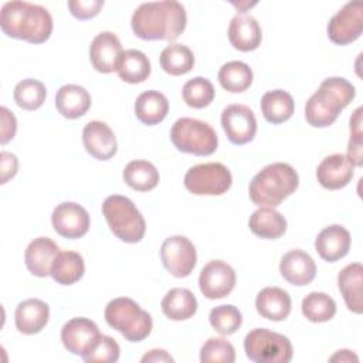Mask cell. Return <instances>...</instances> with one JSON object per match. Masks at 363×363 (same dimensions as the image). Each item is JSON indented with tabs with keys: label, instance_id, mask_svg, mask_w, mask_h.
Instances as JSON below:
<instances>
[{
	"label": "cell",
	"instance_id": "cell-23",
	"mask_svg": "<svg viewBox=\"0 0 363 363\" xmlns=\"http://www.w3.org/2000/svg\"><path fill=\"white\" fill-rule=\"evenodd\" d=\"M228 40L235 50L247 52L258 48L262 40V31L254 17L235 14L228 26Z\"/></svg>",
	"mask_w": 363,
	"mask_h": 363
},
{
	"label": "cell",
	"instance_id": "cell-41",
	"mask_svg": "<svg viewBox=\"0 0 363 363\" xmlns=\"http://www.w3.org/2000/svg\"><path fill=\"white\" fill-rule=\"evenodd\" d=\"M121 347L118 342L106 335H101L91 352L84 357L86 363H113L118 362Z\"/></svg>",
	"mask_w": 363,
	"mask_h": 363
},
{
	"label": "cell",
	"instance_id": "cell-37",
	"mask_svg": "<svg viewBox=\"0 0 363 363\" xmlns=\"http://www.w3.org/2000/svg\"><path fill=\"white\" fill-rule=\"evenodd\" d=\"M14 102L26 111L38 109L47 96L45 85L34 78H26L14 86Z\"/></svg>",
	"mask_w": 363,
	"mask_h": 363
},
{
	"label": "cell",
	"instance_id": "cell-30",
	"mask_svg": "<svg viewBox=\"0 0 363 363\" xmlns=\"http://www.w3.org/2000/svg\"><path fill=\"white\" fill-rule=\"evenodd\" d=\"M167 112L169 101L159 91H145L135 101V115L145 125H156L162 122Z\"/></svg>",
	"mask_w": 363,
	"mask_h": 363
},
{
	"label": "cell",
	"instance_id": "cell-20",
	"mask_svg": "<svg viewBox=\"0 0 363 363\" xmlns=\"http://www.w3.org/2000/svg\"><path fill=\"white\" fill-rule=\"evenodd\" d=\"M350 233L339 224L325 227L315 238V250L328 262H336L350 250Z\"/></svg>",
	"mask_w": 363,
	"mask_h": 363
},
{
	"label": "cell",
	"instance_id": "cell-9",
	"mask_svg": "<svg viewBox=\"0 0 363 363\" xmlns=\"http://www.w3.org/2000/svg\"><path fill=\"white\" fill-rule=\"evenodd\" d=\"M231 184V172L218 162L196 164L184 174V187L196 196H221Z\"/></svg>",
	"mask_w": 363,
	"mask_h": 363
},
{
	"label": "cell",
	"instance_id": "cell-14",
	"mask_svg": "<svg viewBox=\"0 0 363 363\" xmlns=\"http://www.w3.org/2000/svg\"><path fill=\"white\" fill-rule=\"evenodd\" d=\"M99 336L98 325L88 318H72L61 329L64 347L82 359L91 352Z\"/></svg>",
	"mask_w": 363,
	"mask_h": 363
},
{
	"label": "cell",
	"instance_id": "cell-13",
	"mask_svg": "<svg viewBox=\"0 0 363 363\" xmlns=\"http://www.w3.org/2000/svg\"><path fill=\"white\" fill-rule=\"evenodd\" d=\"M221 126L234 145L251 142L257 133V119L254 112L242 104H231L221 112Z\"/></svg>",
	"mask_w": 363,
	"mask_h": 363
},
{
	"label": "cell",
	"instance_id": "cell-17",
	"mask_svg": "<svg viewBox=\"0 0 363 363\" xmlns=\"http://www.w3.org/2000/svg\"><path fill=\"white\" fill-rule=\"evenodd\" d=\"M82 143L85 150L98 160H109L118 150L113 130L102 121H91L84 126Z\"/></svg>",
	"mask_w": 363,
	"mask_h": 363
},
{
	"label": "cell",
	"instance_id": "cell-16",
	"mask_svg": "<svg viewBox=\"0 0 363 363\" xmlns=\"http://www.w3.org/2000/svg\"><path fill=\"white\" fill-rule=\"evenodd\" d=\"M122 52V44L112 31H102L96 34L89 45L91 64L102 74L116 71Z\"/></svg>",
	"mask_w": 363,
	"mask_h": 363
},
{
	"label": "cell",
	"instance_id": "cell-2",
	"mask_svg": "<svg viewBox=\"0 0 363 363\" xmlns=\"http://www.w3.org/2000/svg\"><path fill=\"white\" fill-rule=\"evenodd\" d=\"M0 27L1 31L11 38L41 44L47 41L52 33V17L50 11L40 4L13 0L1 6Z\"/></svg>",
	"mask_w": 363,
	"mask_h": 363
},
{
	"label": "cell",
	"instance_id": "cell-10",
	"mask_svg": "<svg viewBox=\"0 0 363 363\" xmlns=\"http://www.w3.org/2000/svg\"><path fill=\"white\" fill-rule=\"evenodd\" d=\"M160 258L164 268L176 278L191 274L197 262V252L193 242L184 235H170L160 247Z\"/></svg>",
	"mask_w": 363,
	"mask_h": 363
},
{
	"label": "cell",
	"instance_id": "cell-31",
	"mask_svg": "<svg viewBox=\"0 0 363 363\" xmlns=\"http://www.w3.org/2000/svg\"><path fill=\"white\" fill-rule=\"evenodd\" d=\"M85 264L82 257L75 251H60L54 258L50 275L57 284L72 285L82 278Z\"/></svg>",
	"mask_w": 363,
	"mask_h": 363
},
{
	"label": "cell",
	"instance_id": "cell-47",
	"mask_svg": "<svg viewBox=\"0 0 363 363\" xmlns=\"http://www.w3.org/2000/svg\"><path fill=\"white\" fill-rule=\"evenodd\" d=\"M330 362H359V357L352 352V350H347V349H342V350H337L330 359Z\"/></svg>",
	"mask_w": 363,
	"mask_h": 363
},
{
	"label": "cell",
	"instance_id": "cell-36",
	"mask_svg": "<svg viewBox=\"0 0 363 363\" xmlns=\"http://www.w3.org/2000/svg\"><path fill=\"white\" fill-rule=\"evenodd\" d=\"M301 308L303 316L315 323L328 322L336 313V302L333 301V298L325 292L318 291L308 294L302 299Z\"/></svg>",
	"mask_w": 363,
	"mask_h": 363
},
{
	"label": "cell",
	"instance_id": "cell-11",
	"mask_svg": "<svg viewBox=\"0 0 363 363\" xmlns=\"http://www.w3.org/2000/svg\"><path fill=\"white\" fill-rule=\"evenodd\" d=\"M363 31V3H346L328 23V37L337 45L356 41Z\"/></svg>",
	"mask_w": 363,
	"mask_h": 363
},
{
	"label": "cell",
	"instance_id": "cell-45",
	"mask_svg": "<svg viewBox=\"0 0 363 363\" xmlns=\"http://www.w3.org/2000/svg\"><path fill=\"white\" fill-rule=\"evenodd\" d=\"M18 170V160L17 156L14 153L10 152H1L0 153V183L6 184L10 179H13L16 176Z\"/></svg>",
	"mask_w": 363,
	"mask_h": 363
},
{
	"label": "cell",
	"instance_id": "cell-5",
	"mask_svg": "<svg viewBox=\"0 0 363 363\" xmlns=\"http://www.w3.org/2000/svg\"><path fill=\"white\" fill-rule=\"evenodd\" d=\"M105 320L129 342H142L150 335L153 328L152 316L139 303L126 296H119L108 302Z\"/></svg>",
	"mask_w": 363,
	"mask_h": 363
},
{
	"label": "cell",
	"instance_id": "cell-25",
	"mask_svg": "<svg viewBox=\"0 0 363 363\" xmlns=\"http://www.w3.org/2000/svg\"><path fill=\"white\" fill-rule=\"evenodd\" d=\"M257 312L269 320L279 322L291 313V296L278 286H267L261 289L255 298Z\"/></svg>",
	"mask_w": 363,
	"mask_h": 363
},
{
	"label": "cell",
	"instance_id": "cell-38",
	"mask_svg": "<svg viewBox=\"0 0 363 363\" xmlns=\"http://www.w3.org/2000/svg\"><path fill=\"white\" fill-rule=\"evenodd\" d=\"M182 95L187 106L201 109L213 102L216 91L210 79L204 77H194L183 85Z\"/></svg>",
	"mask_w": 363,
	"mask_h": 363
},
{
	"label": "cell",
	"instance_id": "cell-22",
	"mask_svg": "<svg viewBox=\"0 0 363 363\" xmlns=\"http://www.w3.org/2000/svg\"><path fill=\"white\" fill-rule=\"evenodd\" d=\"M60 252V247L48 237L34 238L26 248L24 261L27 269L40 278H45L51 272L54 258Z\"/></svg>",
	"mask_w": 363,
	"mask_h": 363
},
{
	"label": "cell",
	"instance_id": "cell-35",
	"mask_svg": "<svg viewBox=\"0 0 363 363\" xmlns=\"http://www.w3.org/2000/svg\"><path fill=\"white\" fill-rule=\"evenodd\" d=\"M194 65L193 51L184 44H169L160 52V67L170 75H184Z\"/></svg>",
	"mask_w": 363,
	"mask_h": 363
},
{
	"label": "cell",
	"instance_id": "cell-18",
	"mask_svg": "<svg viewBox=\"0 0 363 363\" xmlns=\"http://www.w3.org/2000/svg\"><path fill=\"white\" fill-rule=\"evenodd\" d=\"M354 166L346 155L333 153L322 159L316 169L319 184L328 190H339L347 186L353 177Z\"/></svg>",
	"mask_w": 363,
	"mask_h": 363
},
{
	"label": "cell",
	"instance_id": "cell-32",
	"mask_svg": "<svg viewBox=\"0 0 363 363\" xmlns=\"http://www.w3.org/2000/svg\"><path fill=\"white\" fill-rule=\"evenodd\" d=\"M150 61L145 52L139 50H125L118 62L116 72L119 78L129 84H139L150 75Z\"/></svg>",
	"mask_w": 363,
	"mask_h": 363
},
{
	"label": "cell",
	"instance_id": "cell-12",
	"mask_svg": "<svg viewBox=\"0 0 363 363\" xmlns=\"http://www.w3.org/2000/svg\"><path fill=\"white\" fill-rule=\"evenodd\" d=\"M235 271L233 267L221 259L207 262L199 275V288L208 299H221L235 286Z\"/></svg>",
	"mask_w": 363,
	"mask_h": 363
},
{
	"label": "cell",
	"instance_id": "cell-39",
	"mask_svg": "<svg viewBox=\"0 0 363 363\" xmlns=\"http://www.w3.org/2000/svg\"><path fill=\"white\" fill-rule=\"evenodd\" d=\"M210 325L216 329L220 335H233L235 333L241 323L242 315L234 305H218L210 311L208 315Z\"/></svg>",
	"mask_w": 363,
	"mask_h": 363
},
{
	"label": "cell",
	"instance_id": "cell-8",
	"mask_svg": "<svg viewBox=\"0 0 363 363\" xmlns=\"http://www.w3.org/2000/svg\"><path fill=\"white\" fill-rule=\"evenodd\" d=\"M244 350L255 363H288L294 354L292 343L286 336L265 328H255L247 333Z\"/></svg>",
	"mask_w": 363,
	"mask_h": 363
},
{
	"label": "cell",
	"instance_id": "cell-24",
	"mask_svg": "<svg viewBox=\"0 0 363 363\" xmlns=\"http://www.w3.org/2000/svg\"><path fill=\"white\" fill-rule=\"evenodd\" d=\"M337 286L349 311L360 315L363 312L362 286L363 267L360 262L347 264L337 275Z\"/></svg>",
	"mask_w": 363,
	"mask_h": 363
},
{
	"label": "cell",
	"instance_id": "cell-21",
	"mask_svg": "<svg viewBox=\"0 0 363 363\" xmlns=\"http://www.w3.org/2000/svg\"><path fill=\"white\" fill-rule=\"evenodd\" d=\"M50 318V306L37 298L21 301L14 312V322L18 332L35 335L44 329Z\"/></svg>",
	"mask_w": 363,
	"mask_h": 363
},
{
	"label": "cell",
	"instance_id": "cell-33",
	"mask_svg": "<svg viewBox=\"0 0 363 363\" xmlns=\"http://www.w3.org/2000/svg\"><path fill=\"white\" fill-rule=\"evenodd\" d=\"M123 182L136 191H149L159 183V172L147 160H132L123 169Z\"/></svg>",
	"mask_w": 363,
	"mask_h": 363
},
{
	"label": "cell",
	"instance_id": "cell-44",
	"mask_svg": "<svg viewBox=\"0 0 363 363\" xmlns=\"http://www.w3.org/2000/svg\"><path fill=\"white\" fill-rule=\"evenodd\" d=\"M1 113V129H0V143L6 145L16 136L17 130V121L11 111H9L6 106L0 108Z\"/></svg>",
	"mask_w": 363,
	"mask_h": 363
},
{
	"label": "cell",
	"instance_id": "cell-27",
	"mask_svg": "<svg viewBox=\"0 0 363 363\" xmlns=\"http://www.w3.org/2000/svg\"><path fill=\"white\" fill-rule=\"evenodd\" d=\"M248 227L257 237L265 240H277L285 234L286 220L274 207H259L251 214Z\"/></svg>",
	"mask_w": 363,
	"mask_h": 363
},
{
	"label": "cell",
	"instance_id": "cell-1",
	"mask_svg": "<svg viewBox=\"0 0 363 363\" xmlns=\"http://www.w3.org/2000/svg\"><path fill=\"white\" fill-rule=\"evenodd\" d=\"M187 14L174 0L142 3L132 14L130 26L142 40L174 41L186 28Z\"/></svg>",
	"mask_w": 363,
	"mask_h": 363
},
{
	"label": "cell",
	"instance_id": "cell-28",
	"mask_svg": "<svg viewBox=\"0 0 363 363\" xmlns=\"http://www.w3.org/2000/svg\"><path fill=\"white\" fill-rule=\"evenodd\" d=\"M197 299L187 288H172L162 299V312L172 320H186L197 312Z\"/></svg>",
	"mask_w": 363,
	"mask_h": 363
},
{
	"label": "cell",
	"instance_id": "cell-40",
	"mask_svg": "<svg viewBox=\"0 0 363 363\" xmlns=\"http://www.w3.org/2000/svg\"><path fill=\"white\" fill-rule=\"evenodd\" d=\"M234 360V346L224 337H210L200 349L201 363H233Z\"/></svg>",
	"mask_w": 363,
	"mask_h": 363
},
{
	"label": "cell",
	"instance_id": "cell-43",
	"mask_svg": "<svg viewBox=\"0 0 363 363\" xmlns=\"http://www.w3.org/2000/svg\"><path fill=\"white\" fill-rule=\"evenodd\" d=\"M104 7V0H71L68 9L78 20H88L95 17Z\"/></svg>",
	"mask_w": 363,
	"mask_h": 363
},
{
	"label": "cell",
	"instance_id": "cell-6",
	"mask_svg": "<svg viewBox=\"0 0 363 363\" xmlns=\"http://www.w3.org/2000/svg\"><path fill=\"white\" fill-rule=\"evenodd\" d=\"M102 214L109 230L121 241L135 244L143 238L146 223L130 199L121 194L108 196L102 203Z\"/></svg>",
	"mask_w": 363,
	"mask_h": 363
},
{
	"label": "cell",
	"instance_id": "cell-3",
	"mask_svg": "<svg viewBox=\"0 0 363 363\" xmlns=\"http://www.w3.org/2000/svg\"><path fill=\"white\" fill-rule=\"evenodd\" d=\"M356 96L354 86L342 77H329L323 79L318 91L306 101L305 118L313 128H326L332 125L343 108Z\"/></svg>",
	"mask_w": 363,
	"mask_h": 363
},
{
	"label": "cell",
	"instance_id": "cell-26",
	"mask_svg": "<svg viewBox=\"0 0 363 363\" xmlns=\"http://www.w3.org/2000/svg\"><path fill=\"white\" fill-rule=\"evenodd\" d=\"M89 106H91V95L81 85L67 84L57 91L55 108L64 118L77 119L85 115Z\"/></svg>",
	"mask_w": 363,
	"mask_h": 363
},
{
	"label": "cell",
	"instance_id": "cell-7",
	"mask_svg": "<svg viewBox=\"0 0 363 363\" xmlns=\"http://www.w3.org/2000/svg\"><path fill=\"white\" fill-rule=\"evenodd\" d=\"M170 140L183 153L210 156L216 152L218 138L207 122L194 118H180L170 129Z\"/></svg>",
	"mask_w": 363,
	"mask_h": 363
},
{
	"label": "cell",
	"instance_id": "cell-42",
	"mask_svg": "<svg viewBox=\"0 0 363 363\" xmlns=\"http://www.w3.org/2000/svg\"><path fill=\"white\" fill-rule=\"evenodd\" d=\"M362 106H359L350 118V139L347 145V159L356 167L363 163V136H362Z\"/></svg>",
	"mask_w": 363,
	"mask_h": 363
},
{
	"label": "cell",
	"instance_id": "cell-19",
	"mask_svg": "<svg viewBox=\"0 0 363 363\" xmlns=\"http://www.w3.org/2000/svg\"><path fill=\"white\" fill-rule=\"evenodd\" d=\"M279 272L291 285L303 286L316 277V264L313 258L302 250H291L281 258Z\"/></svg>",
	"mask_w": 363,
	"mask_h": 363
},
{
	"label": "cell",
	"instance_id": "cell-34",
	"mask_svg": "<svg viewBox=\"0 0 363 363\" xmlns=\"http://www.w3.org/2000/svg\"><path fill=\"white\" fill-rule=\"evenodd\" d=\"M252 69L242 61H228L218 71L220 85L233 94L244 92L252 84Z\"/></svg>",
	"mask_w": 363,
	"mask_h": 363
},
{
	"label": "cell",
	"instance_id": "cell-15",
	"mask_svg": "<svg viewBox=\"0 0 363 363\" xmlns=\"http://www.w3.org/2000/svg\"><path fill=\"white\" fill-rule=\"evenodd\" d=\"M51 223L54 230L64 238H81L89 230V214L78 203L64 201L58 204L52 214Z\"/></svg>",
	"mask_w": 363,
	"mask_h": 363
},
{
	"label": "cell",
	"instance_id": "cell-4",
	"mask_svg": "<svg viewBox=\"0 0 363 363\" xmlns=\"http://www.w3.org/2000/svg\"><path fill=\"white\" fill-rule=\"evenodd\" d=\"M299 186L296 170L284 162L265 166L250 182L248 194L259 207H277Z\"/></svg>",
	"mask_w": 363,
	"mask_h": 363
},
{
	"label": "cell",
	"instance_id": "cell-46",
	"mask_svg": "<svg viewBox=\"0 0 363 363\" xmlns=\"http://www.w3.org/2000/svg\"><path fill=\"white\" fill-rule=\"evenodd\" d=\"M140 362L146 363V362H167V363H173L174 359L163 349H153L149 353L143 354Z\"/></svg>",
	"mask_w": 363,
	"mask_h": 363
},
{
	"label": "cell",
	"instance_id": "cell-29",
	"mask_svg": "<svg viewBox=\"0 0 363 363\" xmlns=\"http://www.w3.org/2000/svg\"><path fill=\"white\" fill-rule=\"evenodd\" d=\"M259 106L262 116L267 122L272 125H279L292 116L295 102L289 92L284 89H274L262 95Z\"/></svg>",
	"mask_w": 363,
	"mask_h": 363
}]
</instances>
